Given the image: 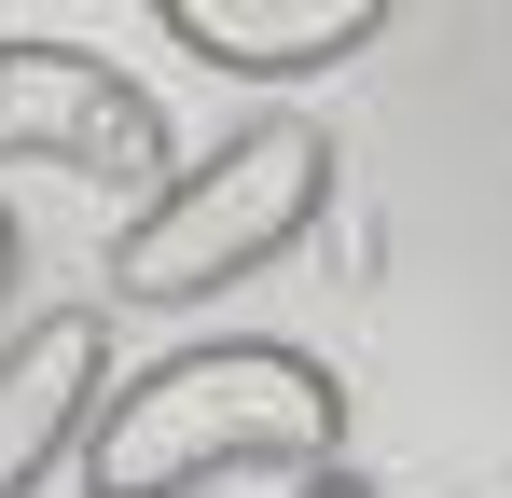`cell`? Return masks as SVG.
<instances>
[{
  "mask_svg": "<svg viewBox=\"0 0 512 498\" xmlns=\"http://www.w3.org/2000/svg\"><path fill=\"white\" fill-rule=\"evenodd\" d=\"M291 498H374V485H360V471H346V457H333V471H305V485H291Z\"/></svg>",
  "mask_w": 512,
  "mask_h": 498,
  "instance_id": "obj_6",
  "label": "cell"
},
{
  "mask_svg": "<svg viewBox=\"0 0 512 498\" xmlns=\"http://www.w3.org/2000/svg\"><path fill=\"white\" fill-rule=\"evenodd\" d=\"M97 402H111V332L84 305L14 332L0 346V498H56V471L84 457Z\"/></svg>",
  "mask_w": 512,
  "mask_h": 498,
  "instance_id": "obj_4",
  "label": "cell"
},
{
  "mask_svg": "<svg viewBox=\"0 0 512 498\" xmlns=\"http://www.w3.org/2000/svg\"><path fill=\"white\" fill-rule=\"evenodd\" d=\"M319 208H333V139L305 111H263L139 194V222L111 236V291L125 305H208V291L263 277L277 249H305Z\"/></svg>",
  "mask_w": 512,
  "mask_h": 498,
  "instance_id": "obj_2",
  "label": "cell"
},
{
  "mask_svg": "<svg viewBox=\"0 0 512 498\" xmlns=\"http://www.w3.org/2000/svg\"><path fill=\"white\" fill-rule=\"evenodd\" d=\"M346 457V388L305 346H180L111 374L84 429V498H208V485H305Z\"/></svg>",
  "mask_w": 512,
  "mask_h": 498,
  "instance_id": "obj_1",
  "label": "cell"
},
{
  "mask_svg": "<svg viewBox=\"0 0 512 498\" xmlns=\"http://www.w3.org/2000/svg\"><path fill=\"white\" fill-rule=\"evenodd\" d=\"M180 56H208L222 83H319L346 70L402 0H153Z\"/></svg>",
  "mask_w": 512,
  "mask_h": 498,
  "instance_id": "obj_5",
  "label": "cell"
},
{
  "mask_svg": "<svg viewBox=\"0 0 512 498\" xmlns=\"http://www.w3.org/2000/svg\"><path fill=\"white\" fill-rule=\"evenodd\" d=\"M0 277H14V222H0Z\"/></svg>",
  "mask_w": 512,
  "mask_h": 498,
  "instance_id": "obj_7",
  "label": "cell"
},
{
  "mask_svg": "<svg viewBox=\"0 0 512 498\" xmlns=\"http://www.w3.org/2000/svg\"><path fill=\"white\" fill-rule=\"evenodd\" d=\"M0 166L70 180H167V111L84 42H0Z\"/></svg>",
  "mask_w": 512,
  "mask_h": 498,
  "instance_id": "obj_3",
  "label": "cell"
}]
</instances>
